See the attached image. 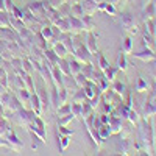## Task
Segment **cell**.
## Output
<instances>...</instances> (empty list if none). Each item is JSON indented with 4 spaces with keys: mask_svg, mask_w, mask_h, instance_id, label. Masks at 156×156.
<instances>
[{
    "mask_svg": "<svg viewBox=\"0 0 156 156\" xmlns=\"http://www.w3.org/2000/svg\"><path fill=\"white\" fill-rule=\"evenodd\" d=\"M27 9L31 11V14H34V16H41L44 12V3H37V2L36 3H30Z\"/></svg>",
    "mask_w": 156,
    "mask_h": 156,
    "instance_id": "1",
    "label": "cell"
},
{
    "mask_svg": "<svg viewBox=\"0 0 156 156\" xmlns=\"http://www.w3.org/2000/svg\"><path fill=\"white\" fill-rule=\"evenodd\" d=\"M6 136H8V142H9V145L12 144V145H14V148H16V150L22 148V142H20V140H19V139L16 137V134L12 133L11 129H9V131L6 133Z\"/></svg>",
    "mask_w": 156,
    "mask_h": 156,
    "instance_id": "2",
    "label": "cell"
},
{
    "mask_svg": "<svg viewBox=\"0 0 156 156\" xmlns=\"http://www.w3.org/2000/svg\"><path fill=\"white\" fill-rule=\"evenodd\" d=\"M53 51L56 53L58 58H64V56H66V53H67V48L64 47V44H55Z\"/></svg>",
    "mask_w": 156,
    "mask_h": 156,
    "instance_id": "3",
    "label": "cell"
},
{
    "mask_svg": "<svg viewBox=\"0 0 156 156\" xmlns=\"http://www.w3.org/2000/svg\"><path fill=\"white\" fill-rule=\"evenodd\" d=\"M41 34H42L44 39H47V41L55 42V41H53V31H51L50 27H44V28H41Z\"/></svg>",
    "mask_w": 156,
    "mask_h": 156,
    "instance_id": "4",
    "label": "cell"
},
{
    "mask_svg": "<svg viewBox=\"0 0 156 156\" xmlns=\"http://www.w3.org/2000/svg\"><path fill=\"white\" fill-rule=\"evenodd\" d=\"M69 70H70V75H76L78 72L81 70V67H80V64H78L76 61H70L69 62Z\"/></svg>",
    "mask_w": 156,
    "mask_h": 156,
    "instance_id": "5",
    "label": "cell"
},
{
    "mask_svg": "<svg viewBox=\"0 0 156 156\" xmlns=\"http://www.w3.org/2000/svg\"><path fill=\"white\" fill-rule=\"evenodd\" d=\"M73 119H75V114L73 112H69V114H66V117H62V119L59 120V125L64 126V125H67L70 120H73Z\"/></svg>",
    "mask_w": 156,
    "mask_h": 156,
    "instance_id": "6",
    "label": "cell"
},
{
    "mask_svg": "<svg viewBox=\"0 0 156 156\" xmlns=\"http://www.w3.org/2000/svg\"><path fill=\"white\" fill-rule=\"evenodd\" d=\"M70 108H72L70 105H64V103H62V106H61V108H58V114H59V117H62V115H66V114L72 112V109H70Z\"/></svg>",
    "mask_w": 156,
    "mask_h": 156,
    "instance_id": "7",
    "label": "cell"
},
{
    "mask_svg": "<svg viewBox=\"0 0 156 156\" xmlns=\"http://www.w3.org/2000/svg\"><path fill=\"white\" fill-rule=\"evenodd\" d=\"M59 139H61V150H66V147L69 145V142H70L69 137H61L59 136Z\"/></svg>",
    "mask_w": 156,
    "mask_h": 156,
    "instance_id": "8",
    "label": "cell"
},
{
    "mask_svg": "<svg viewBox=\"0 0 156 156\" xmlns=\"http://www.w3.org/2000/svg\"><path fill=\"white\" fill-rule=\"evenodd\" d=\"M75 14L78 16V17H81V14H83V11H81V6L80 5H76V6H73V9H72Z\"/></svg>",
    "mask_w": 156,
    "mask_h": 156,
    "instance_id": "9",
    "label": "cell"
},
{
    "mask_svg": "<svg viewBox=\"0 0 156 156\" xmlns=\"http://www.w3.org/2000/svg\"><path fill=\"white\" fill-rule=\"evenodd\" d=\"M0 27H2V25H0Z\"/></svg>",
    "mask_w": 156,
    "mask_h": 156,
    "instance_id": "10",
    "label": "cell"
}]
</instances>
